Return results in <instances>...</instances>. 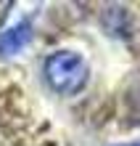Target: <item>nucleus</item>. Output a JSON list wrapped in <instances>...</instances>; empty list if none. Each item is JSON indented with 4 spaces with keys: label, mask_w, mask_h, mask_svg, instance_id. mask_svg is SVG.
<instances>
[{
    "label": "nucleus",
    "mask_w": 140,
    "mask_h": 146,
    "mask_svg": "<svg viewBox=\"0 0 140 146\" xmlns=\"http://www.w3.org/2000/svg\"><path fill=\"white\" fill-rule=\"evenodd\" d=\"M42 77L58 96H77L90 80V66L77 50H53L42 61Z\"/></svg>",
    "instance_id": "f257e3e1"
},
{
    "label": "nucleus",
    "mask_w": 140,
    "mask_h": 146,
    "mask_svg": "<svg viewBox=\"0 0 140 146\" xmlns=\"http://www.w3.org/2000/svg\"><path fill=\"white\" fill-rule=\"evenodd\" d=\"M34 37V27L29 19H24L19 24H13V27H8L3 35H0V56H16L21 53L24 48L32 42Z\"/></svg>",
    "instance_id": "f03ea898"
},
{
    "label": "nucleus",
    "mask_w": 140,
    "mask_h": 146,
    "mask_svg": "<svg viewBox=\"0 0 140 146\" xmlns=\"http://www.w3.org/2000/svg\"><path fill=\"white\" fill-rule=\"evenodd\" d=\"M116 146H140V143H116Z\"/></svg>",
    "instance_id": "7ed1b4c3"
}]
</instances>
